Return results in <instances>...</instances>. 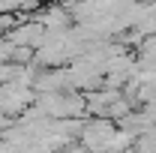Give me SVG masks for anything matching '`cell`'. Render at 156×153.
Masks as SVG:
<instances>
[{
    "mask_svg": "<svg viewBox=\"0 0 156 153\" xmlns=\"http://www.w3.org/2000/svg\"><path fill=\"white\" fill-rule=\"evenodd\" d=\"M114 135H117V123L105 120V117H90V120L84 123V132H81V138H78V144H81L87 153H102L108 144H111Z\"/></svg>",
    "mask_w": 156,
    "mask_h": 153,
    "instance_id": "6da1fadb",
    "label": "cell"
},
{
    "mask_svg": "<svg viewBox=\"0 0 156 153\" xmlns=\"http://www.w3.org/2000/svg\"><path fill=\"white\" fill-rule=\"evenodd\" d=\"M45 36H48V33H45V27L39 24V18H27V21L18 18V24L12 27V33L6 39H9L15 48H33V51H36L39 45L45 42Z\"/></svg>",
    "mask_w": 156,
    "mask_h": 153,
    "instance_id": "7a4b0ae2",
    "label": "cell"
},
{
    "mask_svg": "<svg viewBox=\"0 0 156 153\" xmlns=\"http://www.w3.org/2000/svg\"><path fill=\"white\" fill-rule=\"evenodd\" d=\"M39 24L45 27L48 36H57V33H66V30L75 27V21H72L66 6H48V9H42L39 12Z\"/></svg>",
    "mask_w": 156,
    "mask_h": 153,
    "instance_id": "3957f363",
    "label": "cell"
},
{
    "mask_svg": "<svg viewBox=\"0 0 156 153\" xmlns=\"http://www.w3.org/2000/svg\"><path fill=\"white\" fill-rule=\"evenodd\" d=\"M138 60H150V63H156V36H147L141 45H138Z\"/></svg>",
    "mask_w": 156,
    "mask_h": 153,
    "instance_id": "277c9868",
    "label": "cell"
}]
</instances>
